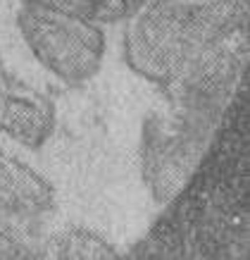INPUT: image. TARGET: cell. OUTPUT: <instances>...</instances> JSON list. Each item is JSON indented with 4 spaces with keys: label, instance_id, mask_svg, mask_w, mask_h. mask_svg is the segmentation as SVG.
I'll return each instance as SVG.
<instances>
[{
    "label": "cell",
    "instance_id": "277c9868",
    "mask_svg": "<svg viewBox=\"0 0 250 260\" xmlns=\"http://www.w3.org/2000/svg\"><path fill=\"white\" fill-rule=\"evenodd\" d=\"M17 26L33 57L67 86L81 88L100 74L105 31L98 22L39 3H24Z\"/></svg>",
    "mask_w": 250,
    "mask_h": 260
},
{
    "label": "cell",
    "instance_id": "7a4b0ae2",
    "mask_svg": "<svg viewBox=\"0 0 250 260\" xmlns=\"http://www.w3.org/2000/svg\"><path fill=\"white\" fill-rule=\"evenodd\" d=\"M122 22L124 62L157 88L245 79L248 0H141Z\"/></svg>",
    "mask_w": 250,
    "mask_h": 260
},
{
    "label": "cell",
    "instance_id": "3957f363",
    "mask_svg": "<svg viewBox=\"0 0 250 260\" xmlns=\"http://www.w3.org/2000/svg\"><path fill=\"white\" fill-rule=\"evenodd\" d=\"M241 86L243 81L238 86L184 84L160 88V98L141 115L138 132V174L153 203L164 205L186 184Z\"/></svg>",
    "mask_w": 250,
    "mask_h": 260
},
{
    "label": "cell",
    "instance_id": "52a82bcc",
    "mask_svg": "<svg viewBox=\"0 0 250 260\" xmlns=\"http://www.w3.org/2000/svg\"><path fill=\"white\" fill-rule=\"evenodd\" d=\"M117 246L95 229L67 222L57 224L46 244V258H117Z\"/></svg>",
    "mask_w": 250,
    "mask_h": 260
},
{
    "label": "cell",
    "instance_id": "ba28073f",
    "mask_svg": "<svg viewBox=\"0 0 250 260\" xmlns=\"http://www.w3.org/2000/svg\"><path fill=\"white\" fill-rule=\"evenodd\" d=\"M24 3H39L55 10H64L72 15L88 17L98 24L122 22L141 0H24Z\"/></svg>",
    "mask_w": 250,
    "mask_h": 260
},
{
    "label": "cell",
    "instance_id": "6da1fadb",
    "mask_svg": "<svg viewBox=\"0 0 250 260\" xmlns=\"http://www.w3.org/2000/svg\"><path fill=\"white\" fill-rule=\"evenodd\" d=\"M248 88L229 103L224 122L186 184L167 201L138 258H248Z\"/></svg>",
    "mask_w": 250,
    "mask_h": 260
},
{
    "label": "cell",
    "instance_id": "8992f818",
    "mask_svg": "<svg viewBox=\"0 0 250 260\" xmlns=\"http://www.w3.org/2000/svg\"><path fill=\"white\" fill-rule=\"evenodd\" d=\"M55 103L43 91L17 79L0 55V132L24 148H41L55 126Z\"/></svg>",
    "mask_w": 250,
    "mask_h": 260
},
{
    "label": "cell",
    "instance_id": "5b68a950",
    "mask_svg": "<svg viewBox=\"0 0 250 260\" xmlns=\"http://www.w3.org/2000/svg\"><path fill=\"white\" fill-rule=\"evenodd\" d=\"M57 215L53 184L0 146V260L46 258Z\"/></svg>",
    "mask_w": 250,
    "mask_h": 260
}]
</instances>
